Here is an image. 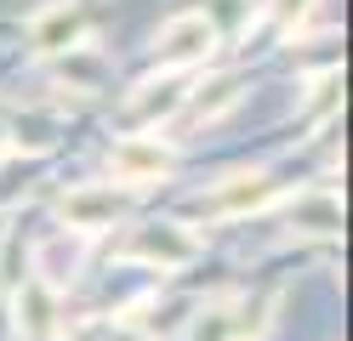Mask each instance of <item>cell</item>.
I'll use <instances>...</instances> for the list:
<instances>
[{"label": "cell", "instance_id": "3957f363", "mask_svg": "<svg viewBox=\"0 0 353 341\" xmlns=\"http://www.w3.org/2000/svg\"><path fill=\"white\" fill-rule=\"evenodd\" d=\"M114 165H120L125 176H160V171L171 165V154H165V148H137V143H125V148H114Z\"/></svg>", "mask_w": 353, "mask_h": 341}, {"label": "cell", "instance_id": "7a4b0ae2", "mask_svg": "<svg viewBox=\"0 0 353 341\" xmlns=\"http://www.w3.org/2000/svg\"><path fill=\"white\" fill-rule=\"evenodd\" d=\"M114 211H120L114 194H69L63 199V216H69L74 227H97L103 216H114Z\"/></svg>", "mask_w": 353, "mask_h": 341}, {"label": "cell", "instance_id": "5b68a950", "mask_svg": "<svg viewBox=\"0 0 353 341\" xmlns=\"http://www.w3.org/2000/svg\"><path fill=\"white\" fill-rule=\"evenodd\" d=\"M0 148H6V125H0Z\"/></svg>", "mask_w": 353, "mask_h": 341}, {"label": "cell", "instance_id": "277c9868", "mask_svg": "<svg viewBox=\"0 0 353 341\" xmlns=\"http://www.w3.org/2000/svg\"><path fill=\"white\" fill-rule=\"evenodd\" d=\"M245 330L234 324V307H211L200 313V324H194V341H239Z\"/></svg>", "mask_w": 353, "mask_h": 341}, {"label": "cell", "instance_id": "6da1fadb", "mask_svg": "<svg viewBox=\"0 0 353 341\" xmlns=\"http://www.w3.org/2000/svg\"><path fill=\"white\" fill-rule=\"evenodd\" d=\"M211 52V23L205 17H176L165 23V34H160V63H200Z\"/></svg>", "mask_w": 353, "mask_h": 341}]
</instances>
